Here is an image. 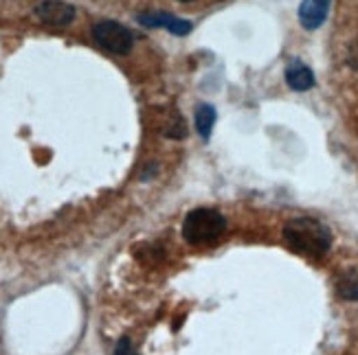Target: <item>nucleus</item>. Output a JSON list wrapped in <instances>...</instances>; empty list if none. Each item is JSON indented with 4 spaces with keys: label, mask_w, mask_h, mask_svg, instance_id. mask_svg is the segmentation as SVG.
Masks as SVG:
<instances>
[{
    "label": "nucleus",
    "mask_w": 358,
    "mask_h": 355,
    "mask_svg": "<svg viewBox=\"0 0 358 355\" xmlns=\"http://www.w3.org/2000/svg\"><path fill=\"white\" fill-rule=\"evenodd\" d=\"M174 15L172 13H163V11H154V13H141L138 15V22H141L143 27H163V29H169V24H172Z\"/></svg>",
    "instance_id": "obj_9"
},
{
    "label": "nucleus",
    "mask_w": 358,
    "mask_h": 355,
    "mask_svg": "<svg viewBox=\"0 0 358 355\" xmlns=\"http://www.w3.org/2000/svg\"><path fill=\"white\" fill-rule=\"evenodd\" d=\"M182 3H189V0H182Z\"/></svg>",
    "instance_id": "obj_14"
},
{
    "label": "nucleus",
    "mask_w": 358,
    "mask_h": 355,
    "mask_svg": "<svg viewBox=\"0 0 358 355\" xmlns=\"http://www.w3.org/2000/svg\"><path fill=\"white\" fill-rule=\"evenodd\" d=\"M286 84L294 92H306L315 86V73L306 64H301V61H294V64L286 68Z\"/></svg>",
    "instance_id": "obj_6"
},
{
    "label": "nucleus",
    "mask_w": 358,
    "mask_h": 355,
    "mask_svg": "<svg viewBox=\"0 0 358 355\" xmlns=\"http://www.w3.org/2000/svg\"><path fill=\"white\" fill-rule=\"evenodd\" d=\"M330 3H332V0H303L301 7H299L301 27L308 29V31L319 29L325 22V18H328Z\"/></svg>",
    "instance_id": "obj_5"
},
{
    "label": "nucleus",
    "mask_w": 358,
    "mask_h": 355,
    "mask_svg": "<svg viewBox=\"0 0 358 355\" xmlns=\"http://www.w3.org/2000/svg\"><path fill=\"white\" fill-rule=\"evenodd\" d=\"M348 64L352 68H358V44H354L350 49V55H348Z\"/></svg>",
    "instance_id": "obj_13"
},
{
    "label": "nucleus",
    "mask_w": 358,
    "mask_h": 355,
    "mask_svg": "<svg viewBox=\"0 0 358 355\" xmlns=\"http://www.w3.org/2000/svg\"><path fill=\"white\" fill-rule=\"evenodd\" d=\"M213 126H215V110L211 105H198L196 110V130L198 134L209 141V136L213 132Z\"/></svg>",
    "instance_id": "obj_7"
},
{
    "label": "nucleus",
    "mask_w": 358,
    "mask_h": 355,
    "mask_svg": "<svg viewBox=\"0 0 358 355\" xmlns=\"http://www.w3.org/2000/svg\"><path fill=\"white\" fill-rule=\"evenodd\" d=\"M336 294L343 301H358V272H345L336 283Z\"/></svg>",
    "instance_id": "obj_8"
},
{
    "label": "nucleus",
    "mask_w": 358,
    "mask_h": 355,
    "mask_svg": "<svg viewBox=\"0 0 358 355\" xmlns=\"http://www.w3.org/2000/svg\"><path fill=\"white\" fill-rule=\"evenodd\" d=\"M36 15L49 27H69L75 18V7L64 0H38Z\"/></svg>",
    "instance_id": "obj_4"
},
{
    "label": "nucleus",
    "mask_w": 358,
    "mask_h": 355,
    "mask_svg": "<svg viewBox=\"0 0 358 355\" xmlns=\"http://www.w3.org/2000/svg\"><path fill=\"white\" fill-rule=\"evenodd\" d=\"M115 355H138L136 349L132 347V342L128 340V338H121V340L117 342L115 347Z\"/></svg>",
    "instance_id": "obj_11"
},
{
    "label": "nucleus",
    "mask_w": 358,
    "mask_h": 355,
    "mask_svg": "<svg viewBox=\"0 0 358 355\" xmlns=\"http://www.w3.org/2000/svg\"><path fill=\"white\" fill-rule=\"evenodd\" d=\"M169 33H174V36H187L192 31V24L187 22V20H182V18H176L174 15V20H172V24H169Z\"/></svg>",
    "instance_id": "obj_10"
},
{
    "label": "nucleus",
    "mask_w": 358,
    "mask_h": 355,
    "mask_svg": "<svg viewBox=\"0 0 358 355\" xmlns=\"http://www.w3.org/2000/svg\"><path fill=\"white\" fill-rule=\"evenodd\" d=\"M284 237L292 250L308 257H323L328 255L332 246L330 228L313 218H297L284 226Z\"/></svg>",
    "instance_id": "obj_1"
},
{
    "label": "nucleus",
    "mask_w": 358,
    "mask_h": 355,
    "mask_svg": "<svg viewBox=\"0 0 358 355\" xmlns=\"http://www.w3.org/2000/svg\"><path fill=\"white\" fill-rule=\"evenodd\" d=\"M227 230V222L217 211L213 209H194L187 213L182 222V237L192 246H207L220 239Z\"/></svg>",
    "instance_id": "obj_2"
},
{
    "label": "nucleus",
    "mask_w": 358,
    "mask_h": 355,
    "mask_svg": "<svg viewBox=\"0 0 358 355\" xmlns=\"http://www.w3.org/2000/svg\"><path fill=\"white\" fill-rule=\"evenodd\" d=\"M92 38L95 42L106 49L108 53H115V55H126L132 51V44H134V36L130 31L113 20H101L92 27Z\"/></svg>",
    "instance_id": "obj_3"
},
{
    "label": "nucleus",
    "mask_w": 358,
    "mask_h": 355,
    "mask_svg": "<svg viewBox=\"0 0 358 355\" xmlns=\"http://www.w3.org/2000/svg\"><path fill=\"white\" fill-rule=\"evenodd\" d=\"M169 138H182L185 136V126H182V119L180 116H176V121L172 123V126L167 128V132H165Z\"/></svg>",
    "instance_id": "obj_12"
}]
</instances>
